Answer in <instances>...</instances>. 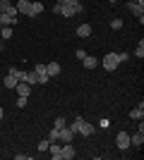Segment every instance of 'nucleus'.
Instances as JSON below:
<instances>
[{
  "mask_svg": "<svg viewBox=\"0 0 144 160\" xmlns=\"http://www.w3.org/2000/svg\"><path fill=\"white\" fill-rule=\"evenodd\" d=\"M70 129H72V132H75L77 136H91V134L96 132V127H94V124L84 122L82 117H77V120L72 122V124H70Z\"/></svg>",
  "mask_w": 144,
  "mask_h": 160,
  "instance_id": "f257e3e1",
  "label": "nucleus"
},
{
  "mask_svg": "<svg viewBox=\"0 0 144 160\" xmlns=\"http://www.w3.org/2000/svg\"><path fill=\"white\" fill-rule=\"evenodd\" d=\"M118 65H120V60H118V53H108L101 58V67L106 69V72H115Z\"/></svg>",
  "mask_w": 144,
  "mask_h": 160,
  "instance_id": "f03ea898",
  "label": "nucleus"
},
{
  "mask_svg": "<svg viewBox=\"0 0 144 160\" xmlns=\"http://www.w3.org/2000/svg\"><path fill=\"white\" fill-rule=\"evenodd\" d=\"M75 136H77V134L72 132L70 127H62L60 132H58V141H60V143H72V141H75Z\"/></svg>",
  "mask_w": 144,
  "mask_h": 160,
  "instance_id": "7ed1b4c3",
  "label": "nucleus"
},
{
  "mask_svg": "<svg viewBox=\"0 0 144 160\" xmlns=\"http://www.w3.org/2000/svg\"><path fill=\"white\" fill-rule=\"evenodd\" d=\"M75 155H77V151L72 143H62L60 146V160H72Z\"/></svg>",
  "mask_w": 144,
  "mask_h": 160,
  "instance_id": "20e7f679",
  "label": "nucleus"
},
{
  "mask_svg": "<svg viewBox=\"0 0 144 160\" xmlns=\"http://www.w3.org/2000/svg\"><path fill=\"white\" fill-rule=\"evenodd\" d=\"M115 146L120 148V151L130 148V134H127V132H120V134L115 136Z\"/></svg>",
  "mask_w": 144,
  "mask_h": 160,
  "instance_id": "39448f33",
  "label": "nucleus"
},
{
  "mask_svg": "<svg viewBox=\"0 0 144 160\" xmlns=\"http://www.w3.org/2000/svg\"><path fill=\"white\" fill-rule=\"evenodd\" d=\"M127 10H130L139 22H144V5H137V2H132V0H130V2H127Z\"/></svg>",
  "mask_w": 144,
  "mask_h": 160,
  "instance_id": "423d86ee",
  "label": "nucleus"
},
{
  "mask_svg": "<svg viewBox=\"0 0 144 160\" xmlns=\"http://www.w3.org/2000/svg\"><path fill=\"white\" fill-rule=\"evenodd\" d=\"M34 72H36V77H39V84H48V72H46V65H36L34 67Z\"/></svg>",
  "mask_w": 144,
  "mask_h": 160,
  "instance_id": "0eeeda50",
  "label": "nucleus"
},
{
  "mask_svg": "<svg viewBox=\"0 0 144 160\" xmlns=\"http://www.w3.org/2000/svg\"><path fill=\"white\" fill-rule=\"evenodd\" d=\"M0 12H7V14H12V17H17V7L10 2V0H0Z\"/></svg>",
  "mask_w": 144,
  "mask_h": 160,
  "instance_id": "6e6552de",
  "label": "nucleus"
},
{
  "mask_svg": "<svg viewBox=\"0 0 144 160\" xmlns=\"http://www.w3.org/2000/svg\"><path fill=\"white\" fill-rule=\"evenodd\" d=\"M39 14H43V2H41V0H34L31 7H29V14H27V17H39Z\"/></svg>",
  "mask_w": 144,
  "mask_h": 160,
  "instance_id": "1a4fd4ad",
  "label": "nucleus"
},
{
  "mask_svg": "<svg viewBox=\"0 0 144 160\" xmlns=\"http://www.w3.org/2000/svg\"><path fill=\"white\" fill-rule=\"evenodd\" d=\"M14 24H17V17H12L7 12H0V27H14Z\"/></svg>",
  "mask_w": 144,
  "mask_h": 160,
  "instance_id": "9d476101",
  "label": "nucleus"
},
{
  "mask_svg": "<svg viewBox=\"0 0 144 160\" xmlns=\"http://www.w3.org/2000/svg\"><path fill=\"white\" fill-rule=\"evenodd\" d=\"M142 143H144V132H135V134H130V146H137V148H142Z\"/></svg>",
  "mask_w": 144,
  "mask_h": 160,
  "instance_id": "9b49d317",
  "label": "nucleus"
},
{
  "mask_svg": "<svg viewBox=\"0 0 144 160\" xmlns=\"http://www.w3.org/2000/svg\"><path fill=\"white\" fill-rule=\"evenodd\" d=\"M82 65H84V69H96V67H99V60L91 58V55H84V58H82Z\"/></svg>",
  "mask_w": 144,
  "mask_h": 160,
  "instance_id": "f8f14e48",
  "label": "nucleus"
},
{
  "mask_svg": "<svg viewBox=\"0 0 144 160\" xmlns=\"http://www.w3.org/2000/svg\"><path fill=\"white\" fill-rule=\"evenodd\" d=\"M46 72H48V77H60V65H58V62H48L46 65Z\"/></svg>",
  "mask_w": 144,
  "mask_h": 160,
  "instance_id": "ddd939ff",
  "label": "nucleus"
},
{
  "mask_svg": "<svg viewBox=\"0 0 144 160\" xmlns=\"http://www.w3.org/2000/svg\"><path fill=\"white\" fill-rule=\"evenodd\" d=\"M77 36H79V38H89L91 36V24H79V27H77Z\"/></svg>",
  "mask_w": 144,
  "mask_h": 160,
  "instance_id": "4468645a",
  "label": "nucleus"
},
{
  "mask_svg": "<svg viewBox=\"0 0 144 160\" xmlns=\"http://www.w3.org/2000/svg\"><path fill=\"white\" fill-rule=\"evenodd\" d=\"M130 117L132 120H144V103L139 100V105L135 108V110H130Z\"/></svg>",
  "mask_w": 144,
  "mask_h": 160,
  "instance_id": "2eb2a0df",
  "label": "nucleus"
},
{
  "mask_svg": "<svg viewBox=\"0 0 144 160\" xmlns=\"http://www.w3.org/2000/svg\"><path fill=\"white\" fill-rule=\"evenodd\" d=\"M17 12L19 14H29V7H31V0H19V2H17Z\"/></svg>",
  "mask_w": 144,
  "mask_h": 160,
  "instance_id": "dca6fc26",
  "label": "nucleus"
},
{
  "mask_svg": "<svg viewBox=\"0 0 144 160\" xmlns=\"http://www.w3.org/2000/svg\"><path fill=\"white\" fill-rule=\"evenodd\" d=\"M22 81H27L29 86H36V84H39V77H36V72L31 69V72H27V74H24V79H22Z\"/></svg>",
  "mask_w": 144,
  "mask_h": 160,
  "instance_id": "f3484780",
  "label": "nucleus"
},
{
  "mask_svg": "<svg viewBox=\"0 0 144 160\" xmlns=\"http://www.w3.org/2000/svg\"><path fill=\"white\" fill-rule=\"evenodd\" d=\"M14 88H17V93H19V96H29V91H31V86H29L27 81H17V86H14Z\"/></svg>",
  "mask_w": 144,
  "mask_h": 160,
  "instance_id": "a211bd4d",
  "label": "nucleus"
},
{
  "mask_svg": "<svg viewBox=\"0 0 144 160\" xmlns=\"http://www.w3.org/2000/svg\"><path fill=\"white\" fill-rule=\"evenodd\" d=\"M17 81H19L17 77H12V74L7 72V77H5V81H3V84H5V88H14V86H17Z\"/></svg>",
  "mask_w": 144,
  "mask_h": 160,
  "instance_id": "6ab92c4d",
  "label": "nucleus"
},
{
  "mask_svg": "<svg viewBox=\"0 0 144 160\" xmlns=\"http://www.w3.org/2000/svg\"><path fill=\"white\" fill-rule=\"evenodd\" d=\"M7 72H10V74H12V77H17V79H24V74H27V72H24V69H17V67H10V69H7Z\"/></svg>",
  "mask_w": 144,
  "mask_h": 160,
  "instance_id": "aec40b11",
  "label": "nucleus"
},
{
  "mask_svg": "<svg viewBox=\"0 0 144 160\" xmlns=\"http://www.w3.org/2000/svg\"><path fill=\"white\" fill-rule=\"evenodd\" d=\"M0 38H12V27H0Z\"/></svg>",
  "mask_w": 144,
  "mask_h": 160,
  "instance_id": "412c9836",
  "label": "nucleus"
},
{
  "mask_svg": "<svg viewBox=\"0 0 144 160\" xmlns=\"http://www.w3.org/2000/svg\"><path fill=\"white\" fill-rule=\"evenodd\" d=\"M135 58H139V60L144 58V41H142V38H139V43H137V50H135Z\"/></svg>",
  "mask_w": 144,
  "mask_h": 160,
  "instance_id": "4be33fe9",
  "label": "nucleus"
},
{
  "mask_svg": "<svg viewBox=\"0 0 144 160\" xmlns=\"http://www.w3.org/2000/svg\"><path fill=\"white\" fill-rule=\"evenodd\" d=\"M53 127H55V129H62V127H67V124H65V117H62V115H58V117H55Z\"/></svg>",
  "mask_w": 144,
  "mask_h": 160,
  "instance_id": "5701e85b",
  "label": "nucleus"
},
{
  "mask_svg": "<svg viewBox=\"0 0 144 160\" xmlns=\"http://www.w3.org/2000/svg\"><path fill=\"white\" fill-rule=\"evenodd\" d=\"M48 143H51V141H48V139L39 141V146H36V148H39V153H46V151H48Z\"/></svg>",
  "mask_w": 144,
  "mask_h": 160,
  "instance_id": "b1692460",
  "label": "nucleus"
},
{
  "mask_svg": "<svg viewBox=\"0 0 144 160\" xmlns=\"http://www.w3.org/2000/svg\"><path fill=\"white\" fill-rule=\"evenodd\" d=\"M58 132H60V129H55V127H53L51 132H48V136H46V139H48V141H58Z\"/></svg>",
  "mask_w": 144,
  "mask_h": 160,
  "instance_id": "393cba45",
  "label": "nucleus"
},
{
  "mask_svg": "<svg viewBox=\"0 0 144 160\" xmlns=\"http://www.w3.org/2000/svg\"><path fill=\"white\" fill-rule=\"evenodd\" d=\"M110 29H113V31L123 29V19H113V22H110Z\"/></svg>",
  "mask_w": 144,
  "mask_h": 160,
  "instance_id": "a878e982",
  "label": "nucleus"
},
{
  "mask_svg": "<svg viewBox=\"0 0 144 160\" xmlns=\"http://www.w3.org/2000/svg\"><path fill=\"white\" fill-rule=\"evenodd\" d=\"M27 100H29V96H19V98H17V108H24Z\"/></svg>",
  "mask_w": 144,
  "mask_h": 160,
  "instance_id": "bb28decb",
  "label": "nucleus"
},
{
  "mask_svg": "<svg viewBox=\"0 0 144 160\" xmlns=\"http://www.w3.org/2000/svg\"><path fill=\"white\" fill-rule=\"evenodd\" d=\"M127 58H130V55H127V53H118V60H120V62H125V60H127Z\"/></svg>",
  "mask_w": 144,
  "mask_h": 160,
  "instance_id": "cd10ccee",
  "label": "nucleus"
},
{
  "mask_svg": "<svg viewBox=\"0 0 144 160\" xmlns=\"http://www.w3.org/2000/svg\"><path fill=\"white\" fill-rule=\"evenodd\" d=\"M62 2H65V5H77L79 0H62Z\"/></svg>",
  "mask_w": 144,
  "mask_h": 160,
  "instance_id": "c85d7f7f",
  "label": "nucleus"
},
{
  "mask_svg": "<svg viewBox=\"0 0 144 160\" xmlns=\"http://www.w3.org/2000/svg\"><path fill=\"white\" fill-rule=\"evenodd\" d=\"M132 2H137V5H144V0H132Z\"/></svg>",
  "mask_w": 144,
  "mask_h": 160,
  "instance_id": "c756f323",
  "label": "nucleus"
},
{
  "mask_svg": "<svg viewBox=\"0 0 144 160\" xmlns=\"http://www.w3.org/2000/svg\"><path fill=\"white\" fill-rule=\"evenodd\" d=\"M3 115H5V112H3V108H0V120H3Z\"/></svg>",
  "mask_w": 144,
  "mask_h": 160,
  "instance_id": "7c9ffc66",
  "label": "nucleus"
},
{
  "mask_svg": "<svg viewBox=\"0 0 144 160\" xmlns=\"http://www.w3.org/2000/svg\"><path fill=\"white\" fill-rule=\"evenodd\" d=\"M108 2H118V0H108Z\"/></svg>",
  "mask_w": 144,
  "mask_h": 160,
  "instance_id": "2f4dec72",
  "label": "nucleus"
},
{
  "mask_svg": "<svg viewBox=\"0 0 144 160\" xmlns=\"http://www.w3.org/2000/svg\"><path fill=\"white\" fill-rule=\"evenodd\" d=\"M0 50H3V43H0Z\"/></svg>",
  "mask_w": 144,
  "mask_h": 160,
  "instance_id": "473e14b6",
  "label": "nucleus"
},
{
  "mask_svg": "<svg viewBox=\"0 0 144 160\" xmlns=\"http://www.w3.org/2000/svg\"><path fill=\"white\" fill-rule=\"evenodd\" d=\"M41 2H43V0H41Z\"/></svg>",
  "mask_w": 144,
  "mask_h": 160,
  "instance_id": "72a5a7b5",
  "label": "nucleus"
}]
</instances>
